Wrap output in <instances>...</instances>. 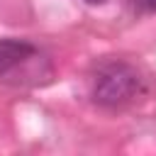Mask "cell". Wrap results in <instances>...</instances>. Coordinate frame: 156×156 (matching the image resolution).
Instances as JSON below:
<instances>
[{
	"instance_id": "1",
	"label": "cell",
	"mask_w": 156,
	"mask_h": 156,
	"mask_svg": "<svg viewBox=\"0 0 156 156\" xmlns=\"http://www.w3.org/2000/svg\"><path fill=\"white\" fill-rule=\"evenodd\" d=\"M141 90V78L129 63H107L98 71L93 83V98L100 105H124Z\"/></svg>"
},
{
	"instance_id": "2",
	"label": "cell",
	"mask_w": 156,
	"mask_h": 156,
	"mask_svg": "<svg viewBox=\"0 0 156 156\" xmlns=\"http://www.w3.org/2000/svg\"><path fill=\"white\" fill-rule=\"evenodd\" d=\"M34 54H37V49L24 39H0V78L17 71Z\"/></svg>"
},
{
	"instance_id": "3",
	"label": "cell",
	"mask_w": 156,
	"mask_h": 156,
	"mask_svg": "<svg viewBox=\"0 0 156 156\" xmlns=\"http://www.w3.org/2000/svg\"><path fill=\"white\" fill-rule=\"evenodd\" d=\"M136 7H141L144 12H156V0H134Z\"/></svg>"
},
{
	"instance_id": "4",
	"label": "cell",
	"mask_w": 156,
	"mask_h": 156,
	"mask_svg": "<svg viewBox=\"0 0 156 156\" xmlns=\"http://www.w3.org/2000/svg\"><path fill=\"white\" fill-rule=\"evenodd\" d=\"M85 2H88V5H102L105 0H85Z\"/></svg>"
}]
</instances>
